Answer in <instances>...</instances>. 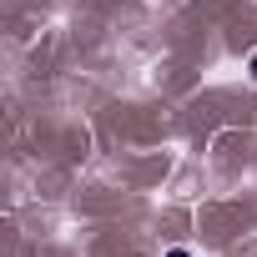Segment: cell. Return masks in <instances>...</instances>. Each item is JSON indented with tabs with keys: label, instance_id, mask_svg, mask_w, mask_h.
<instances>
[{
	"label": "cell",
	"instance_id": "obj_1",
	"mask_svg": "<svg viewBox=\"0 0 257 257\" xmlns=\"http://www.w3.org/2000/svg\"><path fill=\"white\" fill-rule=\"evenodd\" d=\"M167 257H192V252H187V247H177V252H167Z\"/></svg>",
	"mask_w": 257,
	"mask_h": 257
},
{
	"label": "cell",
	"instance_id": "obj_2",
	"mask_svg": "<svg viewBox=\"0 0 257 257\" xmlns=\"http://www.w3.org/2000/svg\"><path fill=\"white\" fill-rule=\"evenodd\" d=\"M252 81H257V56H252Z\"/></svg>",
	"mask_w": 257,
	"mask_h": 257
}]
</instances>
